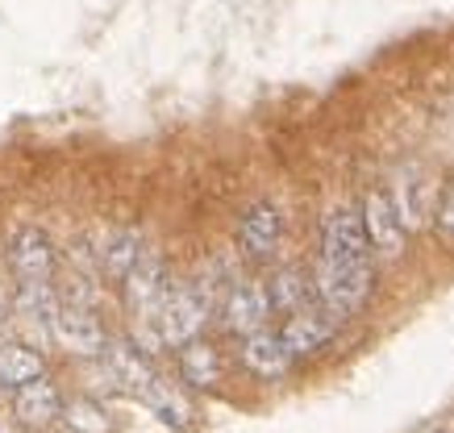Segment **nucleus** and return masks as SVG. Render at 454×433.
Returning <instances> with one entry per match:
<instances>
[{
  "label": "nucleus",
  "instance_id": "23",
  "mask_svg": "<svg viewBox=\"0 0 454 433\" xmlns=\"http://www.w3.org/2000/svg\"><path fill=\"white\" fill-rule=\"evenodd\" d=\"M0 433H9V429H4V421H0Z\"/></svg>",
  "mask_w": 454,
  "mask_h": 433
},
{
  "label": "nucleus",
  "instance_id": "19",
  "mask_svg": "<svg viewBox=\"0 0 454 433\" xmlns=\"http://www.w3.org/2000/svg\"><path fill=\"white\" fill-rule=\"evenodd\" d=\"M146 400L154 405L159 421H167V425H176V429H179V425H188V408H184V400H179V396H171V391H167L163 383H154Z\"/></svg>",
  "mask_w": 454,
  "mask_h": 433
},
{
  "label": "nucleus",
  "instance_id": "22",
  "mask_svg": "<svg viewBox=\"0 0 454 433\" xmlns=\"http://www.w3.org/2000/svg\"><path fill=\"white\" fill-rule=\"evenodd\" d=\"M0 321H4V300H0Z\"/></svg>",
  "mask_w": 454,
  "mask_h": 433
},
{
  "label": "nucleus",
  "instance_id": "4",
  "mask_svg": "<svg viewBox=\"0 0 454 433\" xmlns=\"http://www.w3.org/2000/svg\"><path fill=\"white\" fill-rule=\"evenodd\" d=\"M121 288H125V305H129V313H134L138 321H154L167 288H171L163 259H159L154 251H142V259L134 263V271L121 280Z\"/></svg>",
  "mask_w": 454,
  "mask_h": 433
},
{
  "label": "nucleus",
  "instance_id": "21",
  "mask_svg": "<svg viewBox=\"0 0 454 433\" xmlns=\"http://www.w3.org/2000/svg\"><path fill=\"white\" fill-rule=\"evenodd\" d=\"M438 234H442V242L454 246V188L446 192V200H442V209H438Z\"/></svg>",
  "mask_w": 454,
  "mask_h": 433
},
{
  "label": "nucleus",
  "instance_id": "9",
  "mask_svg": "<svg viewBox=\"0 0 454 433\" xmlns=\"http://www.w3.org/2000/svg\"><path fill=\"white\" fill-rule=\"evenodd\" d=\"M13 417L21 425H29V429H42V425L63 417V396H59V388L46 375L29 379V383H21L13 391Z\"/></svg>",
  "mask_w": 454,
  "mask_h": 433
},
{
  "label": "nucleus",
  "instance_id": "11",
  "mask_svg": "<svg viewBox=\"0 0 454 433\" xmlns=\"http://www.w3.org/2000/svg\"><path fill=\"white\" fill-rule=\"evenodd\" d=\"M105 367L125 391H138V396H151V388L159 383L154 367L146 363L142 346H134V342H109L105 346Z\"/></svg>",
  "mask_w": 454,
  "mask_h": 433
},
{
  "label": "nucleus",
  "instance_id": "13",
  "mask_svg": "<svg viewBox=\"0 0 454 433\" xmlns=\"http://www.w3.org/2000/svg\"><path fill=\"white\" fill-rule=\"evenodd\" d=\"M142 234L138 229H129V225H121V229H109L105 234V242H100V251H97V263L100 271L109 275V280L121 283L129 271H134V263L142 259Z\"/></svg>",
  "mask_w": 454,
  "mask_h": 433
},
{
  "label": "nucleus",
  "instance_id": "15",
  "mask_svg": "<svg viewBox=\"0 0 454 433\" xmlns=\"http://www.w3.org/2000/svg\"><path fill=\"white\" fill-rule=\"evenodd\" d=\"M179 375H184V383H192V388H213L221 379L217 350L208 346V342H200V337L184 342L179 346Z\"/></svg>",
  "mask_w": 454,
  "mask_h": 433
},
{
  "label": "nucleus",
  "instance_id": "12",
  "mask_svg": "<svg viewBox=\"0 0 454 433\" xmlns=\"http://www.w3.org/2000/svg\"><path fill=\"white\" fill-rule=\"evenodd\" d=\"M292 359L296 354L288 350L284 334H271V329H259V334H250L242 342V363H247L250 375L259 379H279L292 367Z\"/></svg>",
  "mask_w": 454,
  "mask_h": 433
},
{
  "label": "nucleus",
  "instance_id": "6",
  "mask_svg": "<svg viewBox=\"0 0 454 433\" xmlns=\"http://www.w3.org/2000/svg\"><path fill=\"white\" fill-rule=\"evenodd\" d=\"M271 313H276V308H271L267 283H254V280H238L234 288H230V296L221 300V321H225V329L238 337L259 334Z\"/></svg>",
  "mask_w": 454,
  "mask_h": 433
},
{
  "label": "nucleus",
  "instance_id": "8",
  "mask_svg": "<svg viewBox=\"0 0 454 433\" xmlns=\"http://www.w3.org/2000/svg\"><path fill=\"white\" fill-rule=\"evenodd\" d=\"M279 234H284V217L271 200H254L247 213H242V225H238V246L247 259H271L279 246Z\"/></svg>",
  "mask_w": 454,
  "mask_h": 433
},
{
  "label": "nucleus",
  "instance_id": "5",
  "mask_svg": "<svg viewBox=\"0 0 454 433\" xmlns=\"http://www.w3.org/2000/svg\"><path fill=\"white\" fill-rule=\"evenodd\" d=\"M51 337H55L59 346L67 350V354H80V359H92V354H105V329L100 321L92 317V308L80 305V300H71V305H59L55 321H51Z\"/></svg>",
  "mask_w": 454,
  "mask_h": 433
},
{
  "label": "nucleus",
  "instance_id": "10",
  "mask_svg": "<svg viewBox=\"0 0 454 433\" xmlns=\"http://www.w3.org/2000/svg\"><path fill=\"white\" fill-rule=\"evenodd\" d=\"M279 334H284V342H288L292 354L304 359V354H317V350L338 334V317L325 313V308H301V313H292L288 325H284Z\"/></svg>",
  "mask_w": 454,
  "mask_h": 433
},
{
  "label": "nucleus",
  "instance_id": "17",
  "mask_svg": "<svg viewBox=\"0 0 454 433\" xmlns=\"http://www.w3.org/2000/svg\"><path fill=\"white\" fill-rule=\"evenodd\" d=\"M267 296H271V308L276 313H301V308H309L304 300H309V280H304L296 267H288V271H279L276 280L267 283Z\"/></svg>",
  "mask_w": 454,
  "mask_h": 433
},
{
  "label": "nucleus",
  "instance_id": "20",
  "mask_svg": "<svg viewBox=\"0 0 454 433\" xmlns=\"http://www.w3.org/2000/svg\"><path fill=\"white\" fill-rule=\"evenodd\" d=\"M63 413H67L71 429H83V433H105L109 429V417H105L97 405H88V400H75V405H67Z\"/></svg>",
  "mask_w": 454,
  "mask_h": 433
},
{
  "label": "nucleus",
  "instance_id": "2",
  "mask_svg": "<svg viewBox=\"0 0 454 433\" xmlns=\"http://www.w3.org/2000/svg\"><path fill=\"white\" fill-rule=\"evenodd\" d=\"M213 300L196 280H171L163 305H159V317H154V342L159 346H184L200 337L208 313H213Z\"/></svg>",
  "mask_w": 454,
  "mask_h": 433
},
{
  "label": "nucleus",
  "instance_id": "7",
  "mask_svg": "<svg viewBox=\"0 0 454 433\" xmlns=\"http://www.w3.org/2000/svg\"><path fill=\"white\" fill-rule=\"evenodd\" d=\"M9 267L17 271V280H51L59 267L55 242L46 238L38 225H21L9 238Z\"/></svg>",
  "mask_w": 454,
  "mask_h": 433
},
{
  "label": "nucleus",
  "instance_id": "14",
  "mask_svg": "<svg viewBox=\"0 0 454 433\" xmlns=\"http://www.w3.org/2000/svg\"><path fill=\"white\" fill-rule=\"evenodd\" d=\"M13 313L17 317H26L34 325H51L59 313V296L51 288V280H21L13 292Z\"/></svg>",
  "mask_w": 454,
  "mask_h": 433
},
{
  "label": "nucleus",
  "instance_id": "3",
  "mask_svg": "<svg viewBox=\"0 0 454 433\" xmlns=\"http://www.w3.org/2000/svg\"><path fill=\"white\" fill-rule=\"evenodd\" d=\"M358 213H363V229H367V238H372V251L380 254V259H400L404 238H409V225L400 217L392 192H367Z\"/></svg>",
  "mask_w": 454,
  "mask_h": 433
},
{
  "label": "nucleus",
  "instance_id": "18",
  "mask_svg": "<svg viewBox=\"0 0 454 433\" xmlns=\"http://www.w3.org/2000/svg\"><path fill=\"white\" fill-rule=\"evenodd\" d=\"M426 196H429V183L413 180V175H409V180H400L396 192H392L400 217H404V225H409V234H413V229H421V225H426V217H429Z\"/></svg>",
  "mask_w": 454,
  "mask_h": 433
},
{
  "label": "nucleus",
  "instance_id": "1",
  "mask_svg": "<svg viewBox=\"0 0 454 433\" xmlns=\"http://www.w3.org/2000/svg\"><path fill=\"white\" fill-rule=\"evenodd\" d=\"M375 280V251L363 229V213L355 205H338L321 221V254H317L313 292L325 313L338 321L355 317L367 305Z\"/></svg>",
  "mask_w": 454,
  "mask_h": 433
},
{
  "label": "nucleus",
  "instance_id": "16",
  "mask_svg": "<svg viewBox=\"0 0 454 433\" xmlns=\"http://www.w3.org/2000/svg\"><path fill=\"white\" fill-rule=\"evenodd\" d=\"M42 375V354L21 346V342H4L0 346V388H21L29 379Z\"/></svg>",
  "mask_w": 454,
  "mask_h": 433
}]
</instances>
